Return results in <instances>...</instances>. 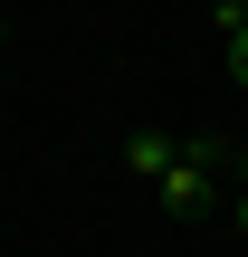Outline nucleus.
Here are the masks:
<instances>
[{"mask_svg": "<svg viewBox=\"0 0 248 257\" xmlns=\"http://www.w3.org/2000/svg\"><path fill=\"white\" fill-rule=\"evenodd\" d=\"M210 153L220 143H182L172 172H162V210H210Z\"/></svg>", "mask_w": 248, "mask_h": 257, "instance_id": "f257e3e1", "label": "nucleus"}, {"mask_svg": "<svg viewBox=\"0 0 248 257\" xmlns=\"http://www.w3.org/2000/svg\"><path fill=\"white\" fill-rule=\"evenodd\" d=\"M172 153H182L172 134H134V143H124V172H143V181H162V172H172Z\"/></svg>", "mask_w": 248, "mask_h": 257, "instance_id": "f03ea898", "label": "nucleus"}, {"mask_svg": "<svg viewBox=\"0 0 248 257\" xmlns=\"http://www.w3.org/2000/svg\"><path fill=\"white\" fill-rule=\"evenodd\" d=\"M229 76H248V29H229Z\"/></svg>", "mask_w": 248, "mask_h": 257, "instance_id": "7ed1b4c3", "label": "nucleus"}, {"mask_svg": "<svg viewBox=\"0 0 248 257\" xmlns=\"http://www.w3.org/2000/svg\"><path fill=\"white\" fill-rule=\"evenodd\" d=\"M239 238H248V153H239Z\"/></svg>", "mask_w": 248, "mask_h": 257, "instance_id": "20e7f679", "label": "nucleus"}, {"mask_svg": "<svg viewBox=\"0 0 248 257\" xmlns=\"http://www.w3.org/2000/svg\"><path fill=\"white\" fill-rule=\"evenodd\" d=\"M0 38H10V19H0ZM0 86H10V57H0Z\"/></svg>", "mask_w": 248, "mask_h": 257, "instance_id": "39448f33", "label": "nucleus"}]
</instances>
